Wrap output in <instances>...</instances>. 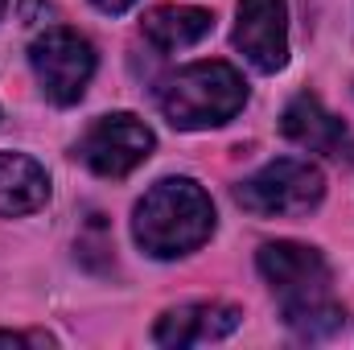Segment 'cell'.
Returning a JSON list of instances; mask_svg holds the SVG:
<instances>
[{"label": "cell", "mask_w": 354, "mask_h": 350, "mask_svg": "<svg viewBox=\"0 0 354 350\" xmlns=\"http://www.w3.org/2000/svg\"><path fill=\"white\" fill-rule=\"evenodd\" d=\"M260 272L280 301L284 326L301 342H322L346 326V309L334 301V276L317 248L276 239L260 248Z\"/></svg>", "instance_id": "6da1fadb"}, {"label": "cell", "mask_w": 354, "mask_h": 350, "mask_svg": "<svg viewBox=\"0 0 354 350\" xmlns=\"http://www.w3.org/2000/svg\"><path fill=\"white\" fill-rule=\"evenodd\" d=\"M132 235L157 260L189 256L214 235V202L194 177H165L136 202Z\"/></svg>", "instance_id": "7a4b0ae2"}, {"label": "cell", "mask_w": 354, "mask_h": 350, "mask_svg": "<svg viewBox=\"0 0 354 350\" xmlns=\"http://www.w3.org/2000/svg\"><path fill=\"white\" fill-rule=\"evenodd\" d=\"M157 103L174 128L206 132V128H223L243 111L248 83L231 62H194L161 83Z\"/></svg>", "instance_id": "3957f363"}, {"label": "cell", "mask_w": 354, "mask_h": 350, "mask_svg": "<svg viewBox=\"0 0 354 350\" xmlns=\"http://www.w3.org/2000/svg\"><path fill=\"white\" fill-rule=\"evenodd\" d=\"M326 198V177L301 157H276L235 185V202L256 219H301Z\"/></svg>", "instance_id": "277c9868"}, {"label": "cell", "mask_w": 354, "mask_h": 350, "mask_svg": "<svg viewBox=\"0 0 354 350\" xmlns=\"http://www.w3.org/2000/svg\"><path fill=\"white\" fill-rule=\"evenodd\" d=\"M29 66L41 95L58 107H71L83 99L91 75H95V46L79 29L54 25L29 46Z\"/></svg>", "instance_id": "5b68a950"}, {"label": "cell", "mask_w": 354, "mask_h": 350, "mask_svg": "<svg viewBox=\"0 0 354 350\" xmlns=\"http://www.w3.org/2000/svg\"><path fill=\"white\" fill-rule=\"evenodd\" d=\"M153 128L132 116V111H111L99 116L83 132V140L75 145V157L99 177H128L132 169H140L153 153Z\"/></svg>", "instance_id": "8992f818"}, {"label": "cell", "mask_w": 354, "mask_h": 350, "mask_svg": "<svg viewBox=\"0 0 354 350\" xmlns=\"http://www.w3.org/2000/svg\"><path fill=\"white\" fill-rule=\"evenodd\" d=\"M235 50L260 75H276L288 62V4L284 0H239Z\"/></svg>", "instance_id": "52a82bcc"}, {"label": "cell", "mask_w": 354, "mask_h": 350, "mask_svg": "<svg viewBox=\"0 0 354 350\" xmlns=\"http://www.w3.org/2000/svg\"><path fill=\"white\" fill-rule=\"evenodd\" d=\"M280 132L292 145H301L309 153H322V157H338L342 161V157L354 153V132L334 111H326V103L317 95H309V91L288 99V107L280 111Z\"/></svg>", "instance_id": "ba28073f"}, {"label": "cell", "mask_w": 354, "mask_h": 350, "mask_svg": "<svg viewBox=\"0 0 354 350\" xmlns=\"http://www.w3.org/2000/svg\"><path fill=\"white\" fill-rule=\"evenodd\" d=\"M243 322V313L235 305H218V301H198V305H177L169 313H161L153 342L157 347H198V342H218L227 334H235Z\"/></svg>", "instance_id": "9c48e42d"}, {"label": "cell", "mask_w": 354, "mask_h": 350, "mask_svg": "<svg viewBox=\"0 0 354 350\" xmlns=\"http://www.w3.org/2000/svg\"><path fill=\"white\" fill-rule=\"evenodd\" d=\"M50 202V174L25 153H0V219L33 214Z\"/></svg>", "instance_id": "30bf717a"}, {"label": "cell", "mask_w": 354, "mask_h": 350, "mask_svg": "<svg viewBox=\"0 0 354 350\" xmlns=\"http://www.w3.org/2000/svg\"><path fill=\"white\" fill-rule=\"evenodd\" d=\"M210 29H214V17L198 4H157L145 12V37L165 54L198 46Z\"/></svg>", "instance_id": "8fae6325"}, {"label": "cell", "mask_w": 354, "mask_h": 350, "mask_svg": "<svg viewBox=\"0 0 354 350\" xmlns=\"http://www.w3.org/2000/svg\"><path fill=\"white\" fill-rule=\"evenodd\" d=\"M0 347H54L50 334H0Z\"/></svg>", "instance_id": "7c38bea8"}, {"label": "cell", "mask_w": 354, "mask_h": 350, "mask_svg": "<svg viewBox=\"0 0 354 350\" xmlns=\"http://www.w3.org/2000/svg\"><path fill=\"white\" fill-rule=\"evenodd\" d=\"M91 4H95L99 12H128L136 0H91Z\"/></svg>", "instance_id": "4fadbf2b"}, {"label": "cell", "mask_w": 354, "mask_h": 350, "mask_svg": "<svg viewBox=\"0 0 354 350\" xmlns=\"http://www.w3.org/2000/svg\"><path fill=\"white\" fill-rule=\"evenodd\" d=\"M4 4H8V0H0V17H4Z\"/></svg>", "instance_id": "5bb4252c"}]
</instances>
